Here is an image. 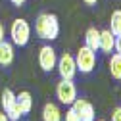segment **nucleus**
Masks as SVG:
<instances>
[{
    "label": "nucleus",
    "mask_w": 121,
    "mask_h": 121,
    "mask_svg": "<svg viewBox=\"0 0 121 121\" xmlns=\"http://www.w3.org/2000/svg\"><path fill=\"white\" fill-rule=\"evenodd\" d=\"M25 2H27V0H12V4H13V6H17V8H19V6H23Z\"/></svg>",
    "instance_id": "412c9836"
},
{
    "label": "nucleus",
    "mask_w": 121,
    "mask_h": 121,
    "mask_svg": "<svg viewBox=\"0 0 121 121\" xmlns=\"http://www.w3.org/2000/svg\"><path fill=\"white\" fill-rule=\"evenodd\" d=\"M71 108L79 113V117H81V121H94L96 119V112H94V106L90 104L88 100H85V98H75L73 100V104H71Z\"/></svg>",
    "instance_id": "0eeeda50"
},
{
    "label": "nucleus",
    "mask_w": 121,
    "mask_h": 121,
    "mask_svg": "<svg viewBox=\"0 0 121 121\" xmlns=\"http://www.w3.org/2000/svg\"><path fill=\"white\" fill-rule=\"evenodd\" d=\"M83 2H85L86 6H96V2H98V0H83Z\"/></svg>",
    "instance_id": "5701e85b"
},
{
    "label": "nucleus",
    "mask_w": 121,
    "mask_h": 121,
    "mask_svg": "<svg viewBox=\"0 0 121 121\" xmlns=\"http://www.w3.org/2000/svg\"><path fill=\"white\" fill-rule=\"evenodd\" d=\"M35 33L39 39H44V40H54L58 39L60 35V21L54 13L50 12H44V13H39L37 19H35Z\"/></svg>",
    "instance_id": "f257e3e1"
},
{
    "label": "nucleus",
    "mask_w": 121,
    "mask_h": 121,
    "mask_svg": "<svg viewBox=\"0 0 121 121\" xmlns=\"http://www.w3.org/2000/svg\"><path fill=\"white\" fill-rule=\"evenodd\" d=\"M98 121H106V119H98Z\"/></svg>",
    "instance_id": "b1692460"
},
{
    "label": "nucleus",
    "mask_w": 121,
    "mask_h": 121,
    "mask_svg": "<svg viewBox=\"0 0 121 121\" xmlns=\"http://www.w3.org/2000/svg\"><path fill=\"white\" fill-rule=\"evenodd\" d=\"M16 96H17V104H19L23 115L29 113V112H31V108H33V96H31V92H29V90H21V92L16 94Z\"/></svg>",
    "instance_id": "ddd939ff"
},
{
    "label": "nucleus",
    "mask_w": 121,
    "mask_h": 121,
    "mask_svg": "<svg viewBox=\"0 0 121 121\" xmlns=\"http://www.w3.org/2000/svg\"><path fill=\"white\" fill-rule=\"evenodd\" d=\"M42 121H62V112H60L58 104L46 102L42 108Z\"/></svg>",
    "instance_id": "9d476101"
},
{
    "label": "nucleus",
    "mask_w": 121,
    "mask_h": 121,
    "mask_svg": "<svg viewBox=\"0 0 121 121\" xmlns=\"http://www.w3.org/2000/svg\"><path fill=\"white\" fill-rule=\"evenodd\" d=\"M56 96L58 100L65 104V106H71L73 100L77 98V86H75L73 79H62L56 86Z\"/></svg>",
    "instance_id": "20e7f679"
},
{
    "label": "nucleus",
    "mask_w": 121,
    "mask_h": 121,
    "mask_svg": "<svg viewBox=\"0 0 121 121\" xmlns=\"http://www.w3.org/2000/svg\"><path fill=\"white\" fill-rule=\"evenodd\" d=\"M113 50H115L117 54H121V35L115 37V46H113Z\"/></svg>",
    "instance_id": "6ab92c4d"
},
{
    "label": "nucleus",
    "mask_w": 121,
    "mask_h": 121,
    "mask_svg": "<svg viewBox=\"0 0 121 121\" xmlns=\"http://www.w3.org/2000/svg\"><path fill=\"white\" fill-rule=\"evenodd\" d=\"M16 102H17L16 92H13L12 88H4V92H2V108H4V112H6V110H10Z\"/></svg>",
    "instance_id": "2eb2a0df"
},
{
    "label": "nucleus",
    "mask_w": 121,
    "mask_h": 121,
    "mask_svg": "<svg viewBox=\"0 0 121 121\" xmlns=\"http://www.w3.org/2000/svg\"><path fill=\"white\" fill-rule=\"evenodd\" d=\"M0 121H10V117L6 115V112H0Z\"/></svg>",
    "instance_id": "4be33fe9"
},
{
    "label": "nucleus",
    "mask_w": 121,
    "mask_h": 121,
    "mask_svg": "<svg viewBox=\"0 0 121 121\" xmlns=\"http://www.w3.org/2000/svg\"><path fill=\"white\" fill-rule=\"evenodd\" d=\"M113 46H115V35L110 31V29L100 31V46H98V50H102L104 54H112Z\"/></svg>",
    "instance_id": "1a4fd4ad"
},
{
    "label": "nucleus",
    "mask_w": 121,
    "mask_h": 121,
    "mask_svg": "<svg viewBox=\"0 0 121 121\" xmlns=\"http://www.w3.org/2000/svg\"><path fill=\"white\" fill-rule=\"evenodd\" d=\"M65 121H81V117H79V113L75 112L73 108H69L65 112Z\"/></svg>",
    "instance_id": "f3484780"
},
{
    "label": "nucleus",
    "mask_w": 121,
    "mask_h": 121,
    "mask_svg": "<svg viewBox=\"0 0 121 121\" xmlns=\"http://www.w3.org/2000/svg\"><path fill=\"white\" fill-rule=\"evenodd\" d=\"M110 31L117 37L121 35V10L112 12V17H110Z\"/></svg>",
    "instance_id": "4468645a"
},
{
    "label": "nucleus",
    "mask_w": 121,
    "mask_h": 121,
    "mask_svg": "<svg viewBox=\"0 0 121 121\" xmlns=\"http://www.w3.org/2000/svg\"><path fill=\"white\" fill-rule=\"evenodd\" d=\"M75 64H77V71L81 73H90L96 67V52L90 50L88 46H81L75 56Z\"/></svg>",
    "instance_id": "7ed1b4c3"
},
{
    "label": "nucleus",
    "mask_w": 121,
    "mask_h": 121,
    "mask_svg": "<svg viewBox=\"0 0 121 121\" xmlns=\"http://www.w3.org/2000/svg\"><path fill=\"white\" fill-rule=\"evenodd\" d=\"M56 64H58V56H56V50L50 46V44H44V46L39 48V65L44 73H50L52 69H56Z\"/></svg>",
    "instance_id": "423d86ee"
},
{
    "label": "nucleus",
    "mask_w": 121,
    "mask_h": 121,
    "mask_svg": "<svg viewBox=\"0 0 121 121\" xmlns=\"http://www.w3.org/2000/svg\"><path fill=\"white\" fill-rule=\"evenodd\" d=\"M56 69H58V73H60V77H62V79H73L75 75H77V64H75V58L69 52H64L62 56L58 58Z\"/></svg>",
    "instance_id": "39448f33"
},
{
    "label": "nucleus",
    "mask_w": 121,
    "mask_h": 121,
    "mask_svg": "<svg viewBox=\"0 0 121 121\" xmlns=\"http://www.w3.org/2000/svg\"><path fill=\"white\" fill-rule=\"evenodd\" d=\"M10 37H12L13 46H25L31 39V25L27 23V19L23 17L13 19L10 25Z\"/></svg>",
    "instance_id": "f03ea898"
},
{
    "label": "nucleus",
    "mask_w": 121,
    "mask_h": 121,
    "mask_svg": "<svg viewBox=\"0 0 121 121\" xmlns=\"http://www.w3.org/2000/svg\"><path fill=\"white\" fill-rule=\"evenodd\" d=\"M108 67H110V75H112V77L115 81H121V54H117V52L112 54Z\"/></svg>",
    "instance_id": "f8f14e48"
},
{
    "label": "nucleus",
    "mask_w": 121,
    "mask_h": 121,
    "mask_svg": "<svg viewBox=\"0 0 121 121\" xmlns=\"http://www.w3.org/2000/svg\"><path fill=\"white\" fill-rule=\"evenodd\" d=\"M85 46H88L90 50H98L100 46V31L96 27H88L86 33H85Z\"/></svg>",
    "instance_id": "9b49d317"
},
{
    "label": "nucleus",
    "mask_w": 121,
    "mask_h": 121,
    "mask_svg": "<svg viewBox=\"0 0 121 121\" xmlns=\"http://www.w3.org/2000/svg\"><path fill=\"white\" fill-rule=\"evenodd\" d=\"M2 40H6V27H4V23H0V42Z\"/></svg>",
    "instance_id": "aec40b11"
},
{
    "label": "nucleus",
    "mask_w": 121,
    "mask_h": 121,
    "mask_svg": "<svg viewBox=\"0 0 121 121\" xmlns=\"http://www.w3.org/2000/svg\"><path fill=\"white\" fill-rule=\"evenodd\" d=\"M13 58H16V50H13V42L2 40L0 42V65L8 67L13 64Z\"/></svg>",
    "instance_id": "6e6552de"
},
{
    "label": "nucleus",
    "mask_w": 121,
    "mask_h": 121,
    "mask_svg": "<svg viewBox=\"0 0 121 121\" xmlns=\"http://www.w3.org/2000/svg\"><path fill=\"white\" fill-rule=\"evenodd\" d=\"M112 121H121V106L112 112Z\"/></svg>",
    "instance_id": "a211bd4d"
},
{
    "label": "nucleus",
    "mask_w": 121,
    "mask_h": 121,
    "mask_svg": "<svg viewBox=\"0 0 121 121\" xmlns=\"http://www.w3.org/2000/svg\"><path fill=\"white\" fill-rule=\"evenodd\" d=\"M6 115L10 117V121H19V117L23 115V112H21V108H19V104L16 102L10 110H6Z\"/></svg>",
    "instance_id": "dca6fc26"
}]
</instances>
